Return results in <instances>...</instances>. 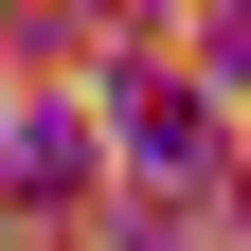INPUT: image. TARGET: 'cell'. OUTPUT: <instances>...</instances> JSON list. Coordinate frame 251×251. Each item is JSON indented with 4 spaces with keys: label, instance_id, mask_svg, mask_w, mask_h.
Instances as JSON below:
<instances>
[{
    "label": "cell",
    "instance_id": "obj_1",
    "mask_svg": "<svg viewBox=\"0 0 251 251\" xmlns=\"http://www.w3.org/2000/svg\"><path fill=\"white\" fill-rule=\"evenodd\" d=\"M108 126H126V144H144V162H198V144H215V108H198V90H179V72H144V54H126V72H108Z\"/></svg>",
    "mask_w": 251,
    "mask_h": 251
},
{
    "label": "cell",
    "instance_id": "obj_2",
    "mask_svg": "<svg viewBox=\"0 0 251 251\" xmlns=\"http://www.w3.org/2000/svg\"><path fill=\"white\" fill-rule=\"evenodd\" d=\"M72 179H90V144H72V126H54V108H0V198H72Z\"/></svg>",
    "mask_w": 251,
    "mask_h": 251
},
{
    "label": "cell",
    "instance_id": "obj_3",
    "mask_svg": "<svg viewBox=\"0 0 251 251\" xmlns=\"http://www.w3.org/2000/svg\"><path fill=\"white\" fill-rule=\"evenodd\" d=\"M108 251H198V215H144V198H126V215H108Z\"/></svg>",
    "mask_w": 251,
    "mask_h": 251
},
{
    "label": "cell",
    "instance_id": "obj_4",
    "mask_svg": "<svg viewBox=\"0 0 251 251\" xmlns=\"http://www.w3.org/2000/svg\"><path fill=\"white\" fill-rule=\"evenodd\" d=\"M215 72H233V90H251V18H215Z\"/></svg>",
    "mask_w": 251,
    "mask_h": 251
}]
</instances>
